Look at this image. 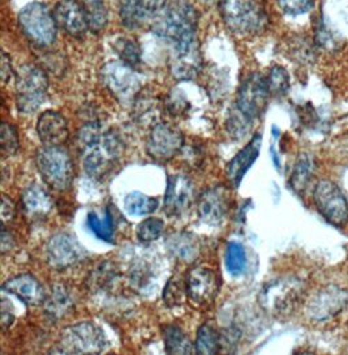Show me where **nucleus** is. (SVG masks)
Returning <instances> with one entry per match:
<instances>
[{
    "instance_id": "obj_42",
    "label": "nucleus",
    "mask_w": 348,
    "mask_h": 355,
    "mask_svg": "<svg viewBox=\"0 0 348 355\" xmlns=\"http://www.w3.org/2000/svg\"><path fill=\"white\" fill-rule=\"evenodd\" d=\"M167 105H169V111L172 116L181 115L188 110V103L184 101V98H181L179 95H171Z\"/></svg>"
},
{
    "instance_id": "obj_33",
    "label": "nucleus",
    "mask_w": 348,
    "mask_h": 355,
    "mask_svg": "<svg viewBox=\"0 0 348 355\" xmlns=\"http://www.w3.org/2000/svg\"><path fill=\"white\" fill-rule=\"evenodd\" d=\"M226 268L233 276L242 275L247 268V252L239 242H229L224 254Z\"/></svg>"
},
{
    "instance_id": "obj_8",
    "label": "nucleus",
    "mask_w": 348,
    "mask_h": 355,
    "mask_svg": "<svg viewBox=\"0 0 348 355\" xmlns=\"http://www.w3.org/2000/svg\"><path fill=\"white\" fill-rule=\"evenodd\" d=\"M19 24L26 38L38 47H47L55 42L58 25L53 12L43 4L34 1L22 8Z\"/></svg>"
},
{
    "instance_id": "obj_27",
    "label": "nucleus",
    "mask_w": 348,
    "mask_h": 355,
    "mask_svg": "<svg viewBox=\"0 0 348 355\" xmlns=\"http://www.w3.org/2000/svg\"><path fill=\"white\" fill-rule=\"evenodd\" d=\"M165 350L167 354H192L194 352L187 334L178 325H166L163 328Z\"/></svg>"
},
{
    "instance_id": "obj_41",
    "label": "nucleus",
    "mask_w": 348,
    "mask_h": 355,
    "mask_svg": "<svg viewBox=\"0 0 348 355\" xmlns=\"http://www.w3.org/2000/svg\"><path fill=\"white\" fill-rule=\"evenodd\" d=\"M1 220H3V225H6L7 223H10L15 218L16 214V207L15 203L12 202L10 197H7L6 194L1 196Z\"/></svg>"
},
{
    "instance_id": "obj_17",
    "label": "nucleus",
    "mask_w": 348,
    "mask_h": 355,
    "mask_svg": "<svg viewBox=\"0 0 348 355\" xmlns=\"http://www.w3.org/2000/svg\"><path fill=\"white\" fill-rule=\"evenodd\" d=\"M194 198V187L185 175H169L165 193V212L171 218H179Z\"/></svg>"
},
{
    "instance_id": "obj_1",
    "label": "nucleus",
    "mask_w": 348,
    "mask_h": 355,
    "mask_svg": "<svg viewBox=\"0 0 348 355\" xmlns=\"http://www.w3.org/2000/svg\"><path fill=\"white\" fill-rule=\"evenodd\" d=\"M199 26V13L196 8L184 0L169 4L159 13L153 24V32L159 37L178 43L196 37Z\"/></svg>"
},
{
    "instance_id": "obj_11",
    "label": "nucleus",
    "mask_w": 348,
    "mask_h": 355,
    "mask_svg": "<svg viewBox=\"0 0 348 355\" xmlns=\"http://www.w3.org/2000/svg\"><path fill=\"white\" fill-rule=\"evenodd\" d=\"M102 78L106 87L123 103L136 99L141 89L135 68L122 60L106 64L102 69Z\"/></svg>"
},
{
    "instance_id": "obj_45",
    "label": "nucleus",
    "mask_w": 348,
    "mask_h": 355,
    "mask_svg": "<svg viewBox=\"0 0 348 355\" xmlns=\"http://www.w3.org/2000/svg\"><path fill=\"white\" fill-rule=\"evenodd\" d=\"M202 1H206V3H210V1H214V0H202Z\"/></svg>"
},
{
    "instance_id": "obj_26",
    "label": "nucleus",
    "mask_w": 348,
    "mask_h": 355,
    "mask_svg": "<svg viewBox=\"0 0 348 355\" xmlns=\"http://www.w3.org/2000/svg\"><path fill=\"white\" fill-rule=\"evenodd\" d=\"M166 246L180 261H194L200 254V241L188 232L172 233L166 241Z\"/></svg>"
},
{
    "instance_id": "obj_20",
    "label": "nucleus",
    "mask_w": 348,
    "mask_h": 355,
    "mask_svg": "<svg viewBox=\"0 0 348 355\" xmlns=\"http://www.w3.org/2000/svg\"><path fill=\"white\" fill-rule=\"evenodd\" d=\"M263 146V136L260 133L254 135V138L245 146L232 157L231 162L226 167V178L231 182L233 188H239L247 172L252 168L254 162L260 155Z\"/></svg>"
},
{
    "instance_id": "obj_32",
    "label": "nucleus",
    "mask_w": 348,
    "mask_h": 355,
    "mask_svg": "<svg viewBox=\"0 0 348 355\" xmlns=\"http://www.w3.org/2000/svg\"><path fill=\"white\" fill-rule=\"evenodd\" d=\"M117 275H119V272H117L115 264H113L111 261H102L90 273V276L88 279V285H89L90 291H93V292L105 291L114 284L117 279Z\"/></svg>"
},
{
    "instance_id": "obj_31",
    "label": "nucleus",
    "mask_w": 348,
    "mask_h": 355,
    "mask_svg": "<svg viewBox=\"0 0 348 355\" xmlns=\"http://www.w3.org/2000/svg\"><path fill=\"white\" fill-rule=\"evenodd\" d=\"M221 349V338L211 324L201 325L196 336L194 352L202 355L217 354Z\"/></svg>"
},
{
    "instance_id": "obj_21",
    "label": "nucleus",
    "mask_w": 348,
    "mask_h": 355,
    "mask_svg": "<svg viewBox=\"0 0 348 355\" xmlns=\"http://www.w3.org/2000/svg\"><path fill=\"white\" fill-rule=\"evenodd\" d=\"M3 292L8 293L19 298L26 306H38L46 300V293L41 282L33 275L22 273L4 282L1 286Z\"/></svg>"
},
{
    "instance_id": "obj_2",
    "label": "nucleus",
    "mask_w": 348,
    "mask_h": 355,
    "mask_svg": "<svg viewBox=\"0 0 348 355\" xmlns=\"http://www.w3.org/2000/svg\"><path fill=\"white\" fill-rule=\"evenodd\" d=\"M221 12L226 26L238 35L263 32L267 24L261 0H222Z\"/></svg>"
},
{
    "instance_id": "obj_3",
    "label": "nucleus",
    "mask_w": 348,
    "mask_h": 355,
    "mask_svg": "<svg viewBox=\"0 0 348 355\" xmlns=\"http://www.w3.org/2000/svg\"><path fill=\"white\" fill-rule=\"evenodd\" d=\"M35 166L47 187L58 191L71 188L74 178V163L63 146L41 147L35 154Z\"/></svg>"
},
{
    "instance_id": "obj_22",
    "label": "nucleus",
    "mask_w": 348,
    "mask_h": 355,
    "mask_svg": "<svg viewBox=\"0 0 348 355\" xmlns=\"http://www.w3.org/2000/svg\"><path fill=\"white\" fill-rule=\"evenodd\" d=\"M37 133L46 146H63L69 136L65 117L56 111H44L38 117Z\"/></svg>"
},
{
    "instance_id": "obj_16",
    "label": "nucleus",
    "mask_w": 348,
    "mask_h": 355,
    "mask_svg": "<svg viewBox=\"0 0 348 355\" xmlns=\"http://www.w3.org/2000/svg\"><path fill=\"white\" fill-rule=\"evenodd\" d=\"M187 295L192 302L204 306L211 303L219 293L221 282L217 273L208 267H194L187 276Z\"/></svg>"
},
{
    "instance_id": "obj_5",
    "label": "nucleus",
    "mask_w": 348,
    "mask_h": 355,
    "mask_svg": "<svg viewBox=\"0 0 348 355\" xmlns=\"http://www.w3.org/2000/svg\"><path fill=\"white\" fill-rule=\"evenodd\" d=\"M108 341L101 327L92 322H83L62 331L59 347L53 353L63 354H99L105 352Z\"/></svg>"
},
{
    "instance_id": "obj_10",
    "label": "nucleus",
    "mask_w": 348,
    "mask_h": 355,
    "mask_svg": "<svg viewBox=\"0 0 348 355\" xmlns=\"http://www.w3.org/2000/svg\"><path fill=\"white\" fill-rule=\"evenodd\" d=\"M269 96L270 92L266 77L263 74L252 73L240 86L233 110L248 121L254 123L257 117L264 114Z\"/></svg>"
},
{
    "instance_id": "obj_14",
    "label": "nucleus",
    "mask_w": 348,
    "mask_h": 355,
    "mask_svg": "<svg viewBox=\"0 0 348 355\" xmlns=\"http://www.w3.org/2000/svg\"><path fill=\"white\" fill-rule=\"evenodd\" d=\"M348 304V292L338 285H327L309 301L306 313L315 322H325L342 313Z\"/></svg>"
},
{
    "instance_id": "obj_37",
    "label": "nucleus",
    "mask_w": 348,
    "mask_h": 355,
    "mask_svg": "<svg viewBox=\"0 0 348 355\" xmlns=\"http://www.w3.org/2000/svg\"><path fill=\"white\" fill-rule=\"evenodd\" d=\"M165 230V223L163 220L158 218H149L138 224L136 236L138 240L142 243H150L158 240Z\"/></svg>"
},
{
    "instance_id": "obj_18",
    "label": "nucleus",
    "mask_w": 348,
    "mask_h": 355,
    "mask_svg": "<svg viewBox=\"0 0 348 355\" xmlns=\"http://www.w3.org/2000/svg\"><path fill=\"white\" fill-rule=\"evenodd\" d=\"M53 13L56 25L72 37L81 38L89 29L86 8L78 0H60Z\"/></svg>"
},
{
    "instance_id": "obj_13",
    "label": "nucleus",
    "mask_w": 348,
    "mask_h": 355,
    "mask_svg": "<svg viewBox=\"0 0 348 355\" xmlns=\"http://www.w3.org/2000/svg\"><path fill=\"white\" fill-rule=\"evenodd\" d=\"M171 53V73L178 81L193 80L201 69L200 46L197 37L181 42L172 43Z\"/></svg>"
},
{
    "instance_id": "obj_7",
    "label": "nucleus",
    "mask_w": 348,
    "mask_h": 355,
    "mask_svg": "<svg viewBox=\"0 0 348 355\" xmlns=\"http://www.w3.org/2000/svg\"><path fill=\"white\" fill-rule=\"evenodd\" d=\"M303 291V282L296 277H279L265 285L260 293V303L267 313L285 316L295 310Z\"/></svg>"
},
{
    "instance_id": "obj_38",
    "label": "nucleus",
    "mask_w": 348,
    "mask_h": 355,
    "mask_svg": "<svg viewBox=\"0 0 348 355\" xmlns=\"http://www.w3.org/2000/svg\"><path fill=\"white\" fill-rule=\"evenodd\" d=\"M187 294V284L179 276L171 277L163 291V301L167 307L180 306L184 302V295Z\"/></svg>"
},
{
    "instance_id": "obj_24",
    "label": "nucleus",
    "mask_w": 348,
    "mask_h": 355,
    "mask_svg": "<svg viewBox=\"0 0 348 355\" xmlns=\"http://www.w3.org/2000/svg\"><path fill=\"white\" fill-rule=\"evenodd\" d=\"M22 207L29 216L43 218L53 209L51 196L46 189L38 184H32L22 191Z\"/></svg>"
},
{
    "instance_id": "obj_12",
    "label": "nucleus",
    "mask_w": 348,
    "mask_h": 355,
    "mask_svg": "<svg viewBox=\"0 0 348 355\" xmlns=\"http://www.w3.org/2000/svg\"><path fill=\"white\" fill-rule=\"evenodd\" d=\"M184 146V136L176 126L167 123H156L151 126L147 139V151L149 155L166 162L176 157Z\"/></svg>"
},
{
    "instance_id": "obj_28",
    "label": "nucleus",
    "mask_w": 348,
    "mask_h": 355,
    "mask_svg": "<svg viewBox=\"0 0 348 355\" xmlns=\"http://www.w3.org/2000/svg\"><path fill=\"white\" fill-rule=\"evenodd\" d=\"M313 171H315L313 159L308 154H300L296 160L291 178H290L291 189L297 194H301L309 185V181L313 176Z\"/></svg>"
},
{
    "instance_id": "obj_4",
    "label": "nucleus",
    "mask_w": 348,
    "mask_h": 355,
    "mask_svg": "<svg viewBox=\"0 0 348 355\" xmlns=\"http://www.w3.org/2000/svg\"><path fill=\"white\" fill-rule=\"evenodd\" d=\"M124 145L115 130L103 132L94 145L81 153L85 172L94 180L105 178L123 155Z\"/></svg>"
},
{
    "instance_id": "obj_29",
    "label": "nucleus",
    "mask_w": 348,
    "mask_h": 355,
    "mask_svg": "<svg viewBox=\"0 0 348 355\" xmlns=\"http://www.w3.org/2000/svg\"><path fill=\"white\" fill-rule=\"evenodd\" d=\"M158 207V198L149 197L141 191H132L124 199V209L131 216H147Z\"/></svg>"
},
{
    "instance_id": "obj_44",
    "label": "nucleus",
    "mask_w": 348,
    "mask_h": 355,
    "mask_svg": "<svg viewBox=\"0 0 348 355\" xmlns=\"http://www.w3.org/2000/svg\"><path fill=\"white\" fill-rule=\"evenodd\" d=\"M15 248V239L11 234V232H8L6 225H3L1 230V252L6 254L8 251H11Z\"/></svg>"
},
{
    "instance_id": "obj_9",
    "label": "nucleus",
    "mask_w": 348,
    "mask_h": 355,
    "mask_svg": "<svg viewBox=\"0 0 348 355\" xmlns=\"http://www.w3.org/2000/svg\"><path fill=\"white\" fill-rule=\"evenodd\" d=\"M313 202L322 218L337 228L348 223V202L337 184L329 178L320 180L313 190Z\"/></svg>"
},
{
    "instance_id": "obj_15",
    "label": "nucleus",
    "mask_w": 348,
    "mask_h": 355,
    "mask_svg": "<svg viewBox=\"0 0 348 355\" xmlns=\"http://www.w3.org/2000/svg\"><path fill=\"white\" fill-rule=\"evenodd\" d=\"M85 249L69 233H56L47 242L46 259L55 270H65L83 259Z\"/></svg>"
},
{
    "instance_id": "obj_23",
    "label": "nucleus",
    "mask_w": 348,
    "mask_h": 355,
    "mask_svg": "<svg viewBox=\"0 0 348 355\" xmlns=\"http://www.w3.org/2000/svg\"><path fill=\"white\" fill-rule=\"evenodd\" d=\"M167 0H123L120 16L128 28H138L142 22L166 8Z\"/></svg>"
},
{
    "instance_id": "obj_40",
    "label": "nucleus",
    "mask_w": 348,
    "mask_h": 355,
    "mask_svg": "<svg viewBox=\"0 0 348 355\" xmlns=\"http://www.w3.org/2000/svg\"><path fill=\"white\" fill-rule=\"evenodd\" d=\"M276 1L282 11L292 16L306 13L315 6V0H276Z\"/></svg>"
},
{
    "instance_id": "obj_6",
    "label": "nucleus",
    "mask_w": 348,
    "mask_h": 355,
    "mask_svg": "<svg viewBox=\"0 0 348 355\" xmlns=\"http://www.w3.org/2000/svg\"><path fill=\"white\" fill-rule=\"evenodd\" d=\"M15 78L17 107L22 114L31 115L46 101L49 78L42 68L33 64H25L19 68Z\"/></svg>"
},
{
    "instance_id": "obj_35",
    "label": "nucleus",
    "mask_w": 348,
    "mask_h": 355,
    "mask_svg": "<svg viewBox=\"0 0 348 355\" xmlns=\"http://www.w3.org/2000/svg\"><path fill=\"white\" fill-rule=\"evenodd\" d=\"M85 8L89 20V29L101 32L107 22V12L102 0H85Z\"/></svg>"
},
{
    "instance_id": "obj_43",
    "label": "nucleus",
    "mask_w": 348,
    "mask_h": 355,
    "mask_svg": "<svg viewBox=\"0 0 348 355\" xmlns=\"http://www.w3.org/2000/svg\"><path fill=\"white\" fill-rule=\"evenodd\" d=\"M0 74H1V81L3 84H7L12 77H13V71L11 67V58L6 53H1V63H0Z\"/></svg>"
},
{
    "instance_id": "obj_36",
    "label": "nucleus",
    "mask_w": 348,
    "mask_h": 355,
    "mask_svg": "<svg viewBox=\"0 0 348 355\" xmlns=\"http://www.w3.org/2000/svg\"><path fill=\"white\" fill-rule=\"evenodd\" d=\"M0 148H1L3 157H13L20 148L19 133H17L16 128L12 124L3 123V125H1V129H0Z\"/></svg>"
},
{
    "instance_id": "obj_34",
    "label": "nucleus",
    "mask_w": 348,
    "mask_h": 355,
    "mask_svg": "<svg viewBox=\"0 0 348 355\" xmlns=\"http://www.w3.org/2000/svg\"><path fill=\"white\" fill-rule=\"evenodd\" d=\"M114 49L123 63L136 68L141 63V49L131 37H120L114 41Z\"/></svg>"
},
{
    "instance_id": "obj_39",
    "label": "nucleus",
    "mask_w": 348,
    "mask_h": 355,
    "mask_svg": "<svg viewBox=\"0 0 348 355\" xmlns=\"http://www.w3.org/2000/svg\"><path fill=\"white\" fill-rule=\"evenodd\" d=\"M270 95H285L290 89V76L283 67L275 65L266 77Z\"/></svg>"
},
{
    "instance_id": "obj_19",
    "label": "nucleus",
    "mask_w": 348,
    "mask_h": 355,
    "mask_svg": "<svg viewBox=\"0 0 348 355\" xmlns=\"http://www.w3.org/2000/svg\"><path fill=\"white\" fill-rule=\"evenodd\" d=\"M230 207V191L224 187L205 189L197 203V214L201 221L209 225H218L224 219Z\"/></svg>"
},
{
    "instance_id": "obj_25",
    "label": "nucleus",
    "mask_w": 348,
    "mask_h": 355,
    "mask_svg": "<svg viewBox=\"0 0 348 355\" xmlns=\"http://www.w3.org/2000/svg\"><path fill=\"white\" fill-rule=\"evenodd\" d=\"M43 306L46 316L51 322H56L74 310V298L65 285L58 284L53 285L50 294L46 295Z\"/></svg>"
},
{
    "instance_id": "obj_30",
    "label": "nucleus",
    "mask_w": 348,
    "mask_h": 355,
    "mask_svg": "<svg viewBox=\"0 0 348 355\" xmlns=\"http://www.w3.org/2000/svg\"><path fill=\"white\" fill-rule=\"evenodd\" d=\"M86 224L97 239L105 242H113L114 239V216L110 209H106L102 216L97 212H89Z\"/></svg>"
}]
</instances>
